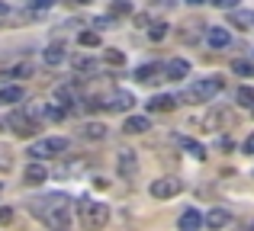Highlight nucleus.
<instances>
[{"instance_id":"nucleus-20","label":"nucleus","mask_w":254,"mask_h":231,"mask_svg":"<svg viewBox=\"0 0 254 231\" xmlns=\"http://www.w3.org/2000/svg\"><path fill=\"white\" fill-rule=\"evenodd\" d=\"M64 45L62 42H55V45H49V48H45V64H62L64 61Z\"/></svg>"},{"instance_id":"nucleus-25","label":"nucleus","mask_w":254,"mask_h":231,"mask_svg":"<svg viewBox=\"0 0 254 231\" xmlns=\"http://www.w3.org/2000/svg\"><path fill=\"white\" fill-rule=\"evenodd\" d=\"M103 61L113 64V68H119V64H126V55H123L119 48H106V51H103Z\"/></svg>"},{"instance_id":"nucleus-30","label":"nucleus","mask_w":254,"mask_h":231,"mask_svg":"<svg viewBox=\"0 0 254 231\" xmlns=\"http://www.w3.org/2000/svg\"><path fill=\"white\" fill-rule=\"evenodd\" d=\"M71 64H74L77 71H90V68H97V61H93V58H84V55L71 58Z\"/></svg>"},{"instance_id":"nucleus-33","label":"nucleus","mask_w":254,"mask_h":231,"mask_svg":"<svg viewBox=\"0 0 254 231\" xmlns=\"http://www.w3.org/2000/svg\"><path fill=\"white\" fill-rule=\"evenodd\" d=\"M13 222V209L10 206H0V225H10Z\"/></svg>"},{"instance_id":"nucleus-41","label":"nucleus","mask_w":254,"mask_h":231,"mask_svg":"<svg viewBox=\"0 0 254 231\" xmlns=\"http://www.w3.org/2000/svg\"><path fill=\"white\" fill-rule=\"evenodd\" d=\"M0 193H3V183H0Z\"/></svg>"},{"instance_id":"nucleus-31","label":"nucleus","mask_w":254,"mask_h":231,"mask_svg":"<svg viewBox=\"0 0 254 231\" xmlns=\"http://www.w3.org/2000/svg\"><path fill=\"white\" fill-rule=\"evenodd\" d=\"M6 74H10V77H29V74H32V64L23 61V64H16V68H10Z\"/></svg>"},{"instance_id":"nucleus-7","label":"nucleus","mask_w":254,"mask_h":231,"mask_svg":"<svg viewBox=\"0 0 254 231\" xmlns=\"http://www.w3.org/2000/svg\"><path fill=\"white\" fill-rule=\"evenodd\" d=\"M168 64H158V61H151V64H142V68L135 71V81L138 84H158V81H168Z\"/></svg>"},{"instance_id":"nucleus-19","label":"nucleus","mask_w":254,"mask_h":231,"mask_svg":"<svg viewBox=\"0 0 254 231\" xmlns=\"http://www.w3.org/2000/svg\"><path fill=\"white\" fill-rule=\"evenodd\" d=\"M55 96L64 103V106H71V103L77 100V84H62V87L55 90Z\"/></svg>"},{"instance_id":"nucleus-1","label":"nucleus","mask_w":254,"mask_h":231,"mask_svg":"<svg viewBox=\"0 0 254 231\" xmlns=\"http://www.w3.org/2000/svg\"><path fill=\"white\" fill-rule=\"evenodd\" d=\"M29 209L49 231H71V199L64 193H49L42 199H32Z\"/></svg>"},{"instance_id":"nucleus-37","label":"nucleus","mask_w":254,"mask_h":231,"mask_svg":"<svg viewBox=\"0 0 254 231\" xmlns=\"http://www.w3.org/2000/svg\"><path fill=\"white\" fill-rule=\"evenodd\" d=\"M187 3H190V6H199V3H206V0H187Z\"/></svg>"},{"instance_id":"nucleus-27","label":"nucleus","mask_w":254,"mask_h":231,"mask_svg":"<svg viewBox=\"0 0 254 231\" xmlns=\"http://www.w3.org/2000/svg\"><path fill=\"white\" fill-rule=\"evenodd\" d=\"M84 135H87V138H106V125L90 122V125H84Z\"/></svg>"},{"instance_id":"nucleus-6","label":"nucleus","mask_w":254,"mask_h":231,"mask_svg":"<svg viewBox=\"0 0 254 231\" xmlns=\"http://www.w3.org/2000/svg\"><path fill=\"white\" fill-rule=\"evenodd\" d=\"M225 125H235V113H232V109H225V106L209 109L206 119H203V129L206 132H219V129H225Z\"/></svg>"},{"instance_id":"nucleus-16","label":"nucleus","mask_w":254,"mask_h":231,"mask_svg":"<svg viewBox=\"0 0 254 231\" xmlns=\"http://www.w3.org/2000/svg\"><path fill=\"white\" fill-rule=\"evenodd\" d=\"M229 23L238 26V29H254V13H248V10H232Z\"/></svg>"},{"instance_id":"nucleus-35","label":"nucleus","mask_w":254,"mask_h":231,"mask_svg":"<svg viewBox=\"0 0 254 231\" xmlns=\"http://www.w3.org/2000/svg\"><path fill=\"white\" fill-rule=\"evenodd\" d=\"M52 3H55V0H29V6H36V10H49Z\"/></svg>"},{"instance_id":"nucleus-8","label":"nucleus","mask_w":254,"mask_h":231,"mask_svg":"<svg viewBox=\"0 0 254 231\" xmlns=\"http://www.w3.org/2000/svg\"><path fill=\"white\" fill-rule=\"evenodd\" d=\"M116 170L123 174V180H132V177L138 174V157H135V151H132V148H123V151H119Z\"/></svg>"},{"instance_id":"nucleus-11","label":"nucleus","mask_w":254,"mask_h":231,"mask_svg":"<svg viewBox=\"0 0 254 231\" xmlns=\"http://www.w3.org/2000/svg\"><path fill=\"white\" fill-rule=\"evenodd\" d=\"M206 42H209L212 48H229L232 36L222 29V26H209V29H206Z\"/></svg>"},{"instance_id":"nucleus-29","label":"nucleus","mask_w":254,"mask_h":231,"mask_svg":"<svg viewBox=\"0 0 254 231\" xmlns=\"http://www.w3.org/2000/svg\"><path fill=\"white\" fill-rule=\"evenodd\" d=\"M42 116L52 119V122H58V119H64V109L62 106H45V103H42Z\"/></svg>"},{"instance_id":"nucleus-34","label":"nucleus","mask_w":254,"mask_h":231,"mask_svg":"<svg viewBox=\"0 0 254 231\" xmlns=\"http://www.w3.org/2000/svg\"><path fill=\"white\" fill-rule=\"evenodd\" d=\"M219 10H238V0H212Z\"/></svg>"},{"instance_id":"nucleus-22","label":"nucleus","mask_w":254,"mask_h":231,"mask_svg":"<svg viewBox=\"0 0 254 231\" xmlns=\"http://www.w3.org/2000/svg\"><path fill=\"white\" fill-rule=\"evenodd\" d=\"M23 100V87H3L0 90V103H19Z\"/></svg>"},{"instance_id":"nucleus-14","label":"nucleus","mask_w":254,"mask_h":231,"mask_svg":"<svg viewBox=\"0 0 254 231\" xmlns=\"http://www.w3.org/2000/svg\"><path fill=\"white\" fill-rule=\"evenodd\" d=\"M177 106V100L168 93H158V96H151L148 100V113H171V109Z\"/></svg>"},{"instance_id":"nucleus-40","label":"nucleus","mask_w":254,"mask_h":231,"mask_svg":"<svg viewBox=\"0 0 254 231\" xmlns=\"http://www.w3.org/2000/svg\"><path fill=\"white\" fill-rule=\"evenodd\" d=\"M245 231H254V225H251V228H245Z\"/></svg>"},{"instance_id":"nucleus-23","label":"nucleus","mask_w":254,"mask_h":231,"mask_svg":"<svg viewBox=\"0 0 254 231\" xmlns=\"http://www.w3.org/2000/svg\"><path fill=\"white\" fill-rule=\"evenodd\" d=\"M77 42H81L84 48H97V45H100V32H97V29H87V32H81V36H77Z\"/></svg>"},{"instance_id":"nucleus-3","label":"nucleus","mask_w":254,"mask_h":231,"mask_svg":"<svg viewBox=\"0 0 254 231\" xmlns=\"http://www.w3.org/2000/svg\"><path fill=\"white\" fill-rule=\"evenodd\" d=\"M222 87H225L222 77H203V81H196L184 96H180V100H184V103H209L216 93H222Z\"/></svg>"},{"instance_id":"nucleus-39","label":"nucleus","mask_w":254,"mask_h":231,"mask_svg":"<svg viewBox=\"0 0 254 231\" xmlns=\"http://www.w3.org/2000/svg\"><path fill=\"white\" fill-rule=\"evenodd\" d=\"M77 3H90V0H77Z\"/></svg>"},{"instance_id":"nucleus-17","label":"nucleus","mask_w":254,"mask_h":231,"mask_svg":"<svg viewBox=\"0 0 254 231\" xmlns=\"http://www.w3.org/2000/svg\"><path fill=\"white\" fill-rule=\"evenodd\" d=\"M229 219H232V215L225 212V209H212V212L203 219V225H209V228H225V225H229Z\"/></svg>"},{"instance_id":"nucleus-28","label":"nucleus","mask_w":254,"mask_h":231,"mask_svg":"<svg viewBox=\"0 0 254 231\" xmlns=\"http://www.w3.org/2000/svg\"><path fill=\"white\" fill-rule=\"evenodd\" d=\"M148 36H151V42H161V39L168 36V23H155V26L148 29Z\"/></svg>"},{"instance_id":"nucleus-2","label":"nucleus","mask_w":254,"mask_h":231,"mask_svg":"<svg viewBox=\"0 0 254 231\" xmlns=\"http://www.w3.org/2000/svg\"><path fill=\"white\" fill-rule=\"evenodd\" d=\"M77 212H81V225L87 231H103L106 222H110V206L93 202V199H81L77 202Z\"/></svg>"},{"instance_id":"nucleus-32","label":"nucleus","mask_w":254,"mask_h":231,"mask_svg":"<svg viewBox=\"0 0 254 231\" xmlns=\"http://www.w3.org/2000/svg\"><path fill=\"white\" fill-rule=\"evenodd\" d=\"M232 68H235V74H245V77H254V68H251V64H248V61H235V64H232Z\"/></svg>"},{"instance_id":"nucleus-18","label":"nucleus","mask_w":254,"mask_h":231,"mask_svg":"<svg viewBox=\"0 0 254 231\" xmlns=\"http://www.w3.org/2000/svg\"><path fill=\"white\" fill-rule=\"evenodd\" d=\"M190 74V64L184 61V58H174V61L168 64V77L171 81H180V77H187Z\"/></svg>"},{"instance_id":"nucleus-21","label":"nucleus","mask_w":254,"mask_h":231,"mask_svg":"<svg viewBox=\"0 0 254 231\" xmlns=\"http://www.w3.org/2000/svg\"><path fill=\"white\" fill-rule=\"evenodd\" d=\"M177 144H180V148H187L196 161H203V157H206V148L199 141H193V138H177Z\"/></svg>"},{"instance_id":"nucleus-38","label":"nucleus","mask_w":254,"mask_h":231,"mask_svg":"<svg viewBox=\"0 0 254 231\" xmlns=\"http://www.w3.org/2000/svg\"><path fill=\"white\" fill-rule=\"evenodd\" d=\"M6 10H10V6H6V3H3V0H0V13H6Z\"/></svg>"},{"instance_id":"nucleus-5","label":"nucleus","mask_w":254,"mask_h":231,"mask_svg":"<svg viewBox=\"0 0 254 231\" xmlns=\"http://www.w3.org/2000/svg\"><path fill=\"white\" fill-rule=\"evenodd\" d=\"M6 125L13 129V135H16V138H32L39 132V122H36V119H29L26 113H10V116H6Z\"/></svg>"},{"instance_id":"nucleus-10","label":"nucleus","mask_w":254,"mask_h":231,"mask_svg":"<svg viewBox=\"0 0 254 231\" xmlns=\"http://www.w3.org/2000/svg\"><path fill=\"white\" fill-rule=\"evenodd\" d=\"M135 106V96L129 93V90H116V93H110L103 100V109H113V113H126V109Z\"/></svg>"},{"instance_id":"nucleus-9","label":"nucleus","mask_w":254,"mask_h":231,"mask_svg":"<svg viewBox=\"0 0 254 231\" xmlns=\"http://www.w3.org/2000/svg\"><path fill=\"white\" fill-rule=\"evenodd\" d=\"M180 189H184V183L174 180V177H161V180L151 183V196H155V199H171V196H177Z\"/></svg>"},{"instance_id":"nucleus-15","label":"nucleus","mask_w":254,"mask_h":231,"mask_svg":"<svg viewBox=\"0 0 254 231\" xmlns=\"http://www.w3.org/2000/svg\"><path fill=\"white\" fill-rule=\"evenodd\" d=\"M123 129L129 132V135H142V132L151 129V125H148V116H129V119L123 122Z\"/></svg>"},{"instance_id":"nucleus-24","label":"nucleus","mask_w":254,"mask_h":231,"mask_svg":"<svg viewBox=\"0 0 254 231\" xmlns=\"http://www.w3.org/2000/svg\"><path fill=\"white\" fill-rule=\"evenodd\" d=\"M235 100L242 103V106H248V109H254V87H238Z\"/></svg>"},{"instance_id":"nucleus-4","label":"nucleus","mask_w":254,"mask_h":231,"mask_svg":"<svg viewBox=\"0 0 254 231\" xmlns=\"http://www.w3.org/2000/svg\"><path fill=\"white\" fill-rule=\"evenodd\" d=\"M68 151V138H42V141H36L29 148V157L32 161H45V157H58V154H64Z\"/></svg>"},{"instance_id":"nucleus-26","label":"nucleus","mask_w":254,"mask_h":231,"mask_svg":"<svg viewBox=\"0 0 254 231\" xmlns=\"http://www.w3.org/2000/svg\"><path fill=\"white\" fill-rule=\"evenodd\" d=\"M110 13H113V16H129V13H132V3H129V0H113Z\"/></svg>"},{"instance_id":"nucleus-12","label":"nucleus","mask_w":254,"mask_h":231,"mask_svg":"<svg viewBox=\"0 0 254 231\" xmlns=\"http://www.w3.org/2000/svg\"><path fill=\"white\" fill-rule=\"evenodd\" d=\"M199 225H203V215H199V209H187V212L177 219V228H180V231H199Z\"/></svg>"},{"instance_id":"nucleus-36","label":"nucleus","mask_w":254,"mask_h":231,"mask_svg":"<svg viewBox=\"0 0 254 231\" xmlns=\"http://www.w3.org/2000/svg\"><path fill=\"white\" fill-rule=\"evenodd\" d=\"M245 151H248V154H254V135H248V141H245Z\"/></svg>"},{"instance_id":"nucleus-13","label":"nucleus","mask_w":254,"mask_h":231,"mask_svg":"<svg viewBox=\"0 0 254 231\" xmlns=\"http://www.w3.org/2000/svg\"><path fill=\"white\" fill-rule=\"evenodd\" d=\"M23 180L29 183V186H39V183H45V180H49V170H45L42 164H36V161H32L29 167L23 170Z\"/></svg>"}]
</instances>
